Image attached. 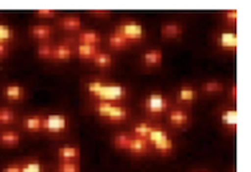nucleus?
<instances>
[{"instance_id": "a878e982", "label": "nucleus", "mask_w": 251, "mask_h": 172, "mask_svg": "<svg viewBox=\"0 0 251 172\" xmlns=\"http://www.w3.org/2000/svg\"><path fill=\"white\" fill-rule=\"evenodd\" d=\"M132 138L131 134H118L112 138V143L116 149H122V151H127L128 148V144Z\"/></svg>"}, {"instance_id": "f704fd0d", "label": "nucleus", "mask_w": 251, "mask_h": 172, "mask_svg": "<svg viewBox=\"0 0 251 172\" xmlns=\"http://www.w3.org/2000/svg\"><path fill=\"white\" fill-rule=\"evenodd\" d=\"M1 172H22V166L20 164H10L1 170Z\"/></svg>"}, {"instance_id": "4be33fe9", "label": "nucleus", "mask_w": 251, "mask_h": 172, "mask_svg": "<svg viewBox=\"0 0 251 172\" xmlns=\"http://www.w3.org/2000/svg\"><path fill=\"white\" fill-rule=\"evenodd\" d=\"M108 44L112 49H123V48H127L130 46V43L116 31H112L108 36Z\"/></svg>"}, {"instance_id": "2eb2a0df", "label": "nucleus", "mask_w": 251, "mask_h": 172, "mask_svg": "<svg viewBox=\"0 0 251 172\" xmlns=\"http://www.w3.org/2000/svg\"><path fill=\"white\" fill-rule=\"evenodd\" d=\"M77 40H79V44L99 46L101 42V36L95 29H84V31H80Z\"/></svg>"}, {"instance_id": "ddd939ff", "label": "nucleus", "mask_w": 251, "mask_h": 172, "mask_svg": "<svg viewBox=\"0 0 251 172\" xmlns=\"http://www.w3.org/2000/svg\"><path fill=\"white\" fill-rule=\"evenodd\" d=\"M29 34L36 40H47L52 36L53 28L50 24H35L29 28Z\"/></svg>"}, {"instance_id": "b1692460", "label": "nucleus", "mask_w": 251, "mask_h": 172, "mask_svg": "<svg viewBox=\"0 0 251 172\" xmlns=\"http://www.w3.org/2000/svg\"><path fill=\"white\" fill-rule=\"evenodd\" d=\"M92 62H94V64L99 68H108V67H111L112 56L108 52L99 51V52L94 56Z\"/></svg>"}, {"instance_id": "4468645a", "label": "nucleus", "mask_w": 251, "mask_h": 172, "mask_svg": "<svg viewBox=\"0 0 251 172\" xmlns=\"http://www.w3.org/2000/svg\"><path fill=\"white\" fill-rule=\"evenodd\" d=\"M20 143V134L12 129L0 131V146L1 147H15Z\"/></svg>"}, {"instance_id": "412c9836", "label": "nucleus", "mask_w": 251, "mask_h": 172, "mask_svg": "<svg viewBox=\"0 0 251 172\" xmlns=\"http://www.w3.org/2000/svg\"><path fill=\"white\" fill-rule=\"evenodd\" d=\"M99 52L98 46H90V44H77L76 53L77 56L83 60H92L94 56Z\"/></svg>"}, {"instance_id": "7ed1b4c3", "label": "nucleus", "mask_w": 251, "mask_h": 172, "mask_svg": "<svg viewBox=\"0 0 251 172\" xmlns=\"http://www.w3.org/2000/svg\"><path fill=\"white\" fill-rule=\"evenodd\" d=\"M170 108L169 98L160 92H151L146 98L145 110L150 115H162L167 112Z\"/></svg>"}, {"instance_id": "f3484780", "label": "nucleus", "mask_w": 251, "mask_h": 172, "mask_svg": "<svg viewBox=\"0 0 251 172\" xmlns=\"http://www.w3.org/2000/svg\"><path fill=\"white\" fill-rule=\"evenodd\" d=\"M23 127L29 132H39L43 128V116L42 115H29L23 119Z\"/></svg>"}, {"instance_id": "58836bf2", "label": "nucleus", "mask_w": 251, "mask_h": 172, "mask_svg": "<svg viewBox=\"0 0 251 172\" xmlns=\"http://www.w3.org/2000/svg\"><path fill=\"white\" fill-rule=\"evenodd\" d=\"M197 172H208V171H197Z\"/></svg>"}, {"instance_id": "9d476101", "label": "nucleus", "mask_w": 251, "mask_h": 172, "mask_svg": "<svg viewBox=\"0 0 251 172\" xmlns=\"http://www.w3.org/2000/svg\"><path fill=\"white\" fill-rule=\"evenodd\" d=\"M169 122L174 127H184L190 122V115L182 108H173L169 111Z\"/></svg>"}, {"instance_id": "c756f323", "label": "nucleus", "mask_w": 251, "mask_h": 172, "mask_svg": "<svg viewBox=\"0 0 251 172\" xmlns=\"http://www.w3.org/2000/svg\"><path fill=\"white\" fill-rule=\"evenodd\" d=\"M202 90L207 94H217V92L223 91V83L217 80L206 81V83H203Z\"/></svg>"}, {"instance_id": "72a5a7b5", "label": "nucleus", "mask_w": 251, "mask_h": 172, "mask_svg": "<svg viewBox=\"0 0 251 172\" xmlns=\"http://www.w3.org/2000/svg\"><path fill=\"white\" fill-rule=\"evenodd\" d=\"M225 19L227 20V23L235 24L238 19V12L237 10H228L225 12Z\"/></svg>"}, {"instance_id": "5701e85b", "label": "nucleus", "mask_w": 251, "mask_h": 172, "mask_svg": "<svg viewBox=\"0 0 251 172\" xmlns=\"http://www.w3.org/2000/svg\"><path fill=\"white\" fill-rule=\"evenodd\" d=\"M179 100L183 103H193L197 99V91L193 86H183L180 87V90L178 92Z\"/></svg>"}, {"instance_id": "0eeeda50", "label": "nucleus", "mask_w": 251, "mask_h": 172, "mask_svg": "<svg viewBox=\"0 0 251 172\" xmlns=\"http://www.w3.org/2000/svg\"><path fill=\"white\" fill-rule=\"evenodd\" d=\"M80 158V149L76 146H62L58 149L59 162H76Z\"/></svg>"}, {"instance_id": "9b49d317", "label": "nucleus", "mask_w": 251, "mask_h": 172, "mask_svg": "<svg viewBox=\"0 0 251 172\" xmlns=\"http://www.w3.org/2000/svg\"><path fill=\"white\" fill-rule=\"evenodd\" d=\"M218 44L225 51H235L237 49V35L232 31H223L218 36Z\"/></svg>"}, {"instance_id": "473e14b6", "label": "nucleus", "mask_w": 251, "mask_h": 172, "mask_svg": "<svg viewBox=\"0 0 251 172\" xmlns=\"http://www.w3.org/2000/svg\"><path fill=\"white\" fill-rule=\"evenodd\" d=\"M56 15V11L55 10H38L35 11V16L38 18H42V19H50V18H53Z\"/></svg>"}, {"instance_id": "423d86ee", "label": "nucleus", "mask_w": 251, "mask_h": 172, "mask_svg": "<svg viewBox=\"0 0 251 172\" xmlns=\"http://www.w3.org/2000/svg\"><path fill=\"white\" fill-rule=\"evenodd\" d=\"M128 116H130L128 108L125 107V105L115 103V104L112 105L111 111L107 115L106 120H108L110 123H122V122H126V120L128 119Z\"/></svg>"}, {"instance_id": "4c0bfd02", "label": "nucleus", "mask_w": 251, "mask_h": 172, "mask_svg": "<svg viewBox=\"0 0 251 172\" xmlns=\"http://www.w3.org/2000/svg\"><path fill=\"white\" fill-rule=\"evenodd\" d=\"M230 98H231L232 100H237V86H235V84L231 87V91H230Z\"/></svg>"}, {"instance_id": "aec40b11", "label": "nucleus", "mask_w": 251, "mask_h": 172, "mask_svg": "<svg viewBox=\"0 0 251 172\" xmlns=\"http://www.w3.org/2000/svg\"><path fill=\"white\" fill-rule=\"evenodd\" d=\"M221 122L222 124L230 131H235L237 129V111L234 108H227L222 111L221 114Z\"/></svg>"}, {"instance_id": "39448f33", "label": "nucleus", "mask_w": 251, "mask_h": 172, "mask_svg": "<svg viewBox=\"0 0 251 172\" xmlns=\"http://www.w3.org/2000/svg\"><path fill=\"white\" fill-rule=\"evenodd\" d=\"M68 127L67 116L63 114H51L43 116V132L47 134H62Z\"/></svg>"}, {"instance_id": "dca6fc26", "label": "nucleus", "mask_w": 251, "mask_h": 172, "mask_svg": "<svg viewBox=\"0 0 251 172\" xmlns=\"http://www.w3.org/2000/svg\"><path fill=\"white\" fill-rule=\"evenodd\" d=\"M4 96L11 101H20L25 99V88L20 86V84L12 83V84L5 86Z\"/></svg>"}, {"instance_id": "f03ea898", "label": "nucleus", "mask_w": 251, "mask_h": 172, "mask_svg": "<svg viewBox=\"0 0 251 172\" xmlns=\"http://www.w3.org/2000/svg\"><path fill=\"white\" fill-rule=\"evenodd\" d=\"M147 142L150 144V147L159 152L160 155H170L174 149V142L170 138L167 132L159 127H152L150 135L147 138Z\"/></svg>"}, {"instance_id": "f257e3e1", "label": "nucleus", "mask_w": 251, "mask_h": 172, "mask_svg": "<svg viewBox=\"0 0 251 172\" xmlns=\"http://www.w3.org/2000/svg\"><path fill=\"white\" fill-rule=\"evenodd\" d=\"M87 92L98 101L119 103L127 98V87L121 83L91 80L87 83Z\"/></svg>"}, {"instance_id": "6e6552de", "label": "nucleus", "mask_w": 251, "mask_h": 172, "mask_svg": "<svg viewBox=\"0 0 251 172\" xmlns=\"http://www.w3.org/2000/svg\"><path fill=\"white\" fill-rule=\"evenodd\" d=\"M142 62L149 67H159L163 63V52L159 48H152L142 55Z\"/></svg>"}, {"instance_id": "e433bc0d", "label": "nucleus", "mask_w": 251, "mask_h": 172, "mask_svg": "<svg viewBox=\"0 0 251 172\" xmlns=\"http://www.w3.org/2000/svg\"><path fill=\"white\" fill-rule=\"evenodd\" d=\"M8 55V44L0 42V59Z\"/></svg>"}, {"instance_id": "a211bd4d", "label": "nucleus", "mask_w": 251, "mask_h": 172, "mask_svg": "<svg viewBox=\"0 0 251 172\" xmlns=\"http://www.w3.org/2000/svg\"><path fill=\"white\" fill-rule=\"evenodd\" d=\"M183 32V27L178 23H167L162 25L160 34L164 39H176Z\"/></svg>"}, {"instance_id": "393cba45", "label": "nucleus", "mask_w": 251, "mask_h": 172, "mask_svg": "<svg viewBox=\"0 0 251 172\" xmlns=\"http://www.w3.org/2000/svg\"><path fill=\"white\" fill-rule=\"evenodd\" d=\"M152 127H154V125H151L150 123L140 122V123L134 125L131 135H134V136H138V138H142V139H147L149 138V135H150Z\"/></svg>"}, {"instance_id": "bb28decb", "label": "nucleus", "mask_w": 251, "mask_h": 172, "mask_svg": "<svg viewBox=\"0 0 251 172\" xmlns=\"http://www.w3.org/2000/svg\"><path fill=\"white\" fill-rule=\"evenodd\" d=\"M16 115L8 107H0V125H10L15 123Z\"/></svg>"}, {"instance_id": "1a4fd4ad", "label": "nucleus", "mask_w": 251, "mask_h": 172, "mask_svg": "<svg viewBox=\"0 0 251 172\" xmlns=\"http://www.w3.org/2000/svg\"><path fill=\"white\" fill-rule=\"evenodd\" d=\"M150 144L147 142V139H142L138 138V136H134L132 135V138L130 140V144H128V148L127 151L132 155H145L150 151Z\"/></svg>"}, {"instance_id": "2f4dec72", "label": "nucleus", "mask_w": 251, "mask_h": 172, "mask_svg": "<svg viewBox=\"0 0 251 172\" xmlns=\"http://www.w3.org/2000/svg\"><path fill=\"white\" fill-rule=\"evenodd\" d=\"M22 172H44L40 162H28L22 164Z\"/></svg>"}, {"instance_id": "c85d7f7f", "label": "nucleus", "mask_w": 251, "mask_h": 172, "mask_svg": "<svg viewBox=\"0 0 251 172\" xmlns=\"http://www.w3.org/2000/svg\"><path fill=\"white\" fill-rule=\"evenodd\" d=\"M14 36H15L14 29L11 28L8 24L0 23V42L8 44L11 40L14 39Z\"/></svg>"}, {"instance_id": "c9c22d12", "label": "nucleus", "mask_w": 251, "mask_h": 172, "mask_svg": "<svg viewBox=\"0 0 251 172\" xmlns=\"http://www.w3.org/2000/svg\"><path fill=\"white\" fill-rule=\"evenodd\" d=\"M90 14L92 16H99V18H104V16H108V15L111 14L110 11H101V10H94V11H90Z\"/></svg>"}, {"instance_id": "cd10ccee", "label": "nucleus", "mask_w": 251, "mask_h": 172, "mask_svg": "<svg viewBox=\"0 0 251 172\" xmlns=\"http://www.w3.org/2000/svg\"><path fill=\"white\" fill-rule=\"evenodd\" d=\"M52 52H53V44H50V43L39 44V47L36 48V55H38L40 59H44V60H50V59H52Z\"/></svg>"}, {"instance_id": "6ab92c4d", "label": "nucleus", "mask_w": 251, "mask_h": 172, "mask_svg": "<svg viewBox=\"0 0 251 172\" xmlns=\"http://www.w3.org/2000/svg\"><path fill=\"white\" fill-rule=\"evenodd\" d=\"M59 24L63 29L74 32V31H79L82 28V19L76 15H68V16H64L63 19H60Z\"/></svg>"}, {"instance_id": "7c9ffc66", "label": "nucleus", "mask_w": 251, "mask_h": 172, "mask_svg": "<svg viewBox=\"0 0 251 172\" xmlns=\"http://www.w3.org/2000/svg\"><path fill=\"white\" fill-rule=\"evenodd\" d=\"M58 172H80L77 162H59Z\"/></svg>"}, {"instance_id": "f8f14e48", "label": "nucleus", "mask_w": 251, "mask_h": 172, "mask_svg": "<svg viewBox=\"0 0 251 172\" xmlns=\"http://www.w3.org/2000/svg\"><path fill=\"white\" fill-rule=\"evenodd\" d=\"M74 56V49L71 47V44L68 43H59L53 44V52H52V59L53 60H70Z\"/></svg>"}, {"instance_id": "20e7f679", "label": "nucleus", "mask_w": 251, "mask_h": 172, "mask_svg": "<svg viewBox=\"0 0 251 172\" xmlns=\"http://www.w3.org/2000/svg\"><path fill=\"white\" fill-rule=\"evenodd\" d=\"M115 31L119 32L130 44L135 43V42H140L142 39L145 38V28H143V25L136 23V22H126V23L119 24L115 28Z\"/></svg>"}]
</instances>
